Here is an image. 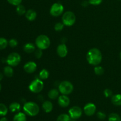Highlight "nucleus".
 <instances>
[{
	"label": "nucleus",
	"instance_id": "2",
	"mask_svg": "<svg viewBox=\"0 0 121 121\" xmlns=\"http://www.w3.org/2000/svg\"><path fill=\"white\" fill-rule=\"evenodd\" d=\"M23 110L25 113L30 117H35L39 114L40 108L39 105L33 102H28L25 103L23 106Z\"/></svg>",
	"mask_w": 121,
	"mask_h": 121
},
{
	"label": "nucleus",
	"instance_id": "5",
	"mask_svg": "<svg viewBox=\"0 0 121 121\" xmlns=\"http://www.w3.org/2000/svg\"><path fill=\"white\" fill-rule=\"evenodd\" d=\"M76 22V15L73 12L66 11L62 16V22L66 26H72Z\"/></svg>",
	"mask_w": 121,
	"mask_h": 121
},
{
	"label": "nucleus",
	"instance_id": "18",
	"mask_svg": "<svg viewBox=\"0 0 121 121\" xmlns=\"http://www.w3.org/2000/svg\"><path fill=\"white\" fill-rule=\"evenodd\" d=\"M13 121H27L26 113L23 112H18L14 117Z\"/></svg>",
	"mask_w": 121,
	"mask_h": 121
},
{
	"label": "nucleus",
	"instance_id": "1",
	"mask_svg": "<svg viewBox=\"0 0 121 121\" xmlns=\"http://www.w3.org/2000/svg\"><path fill=\"white\" fill-rule=\"evenodd\" d=\"M86 59L90 65L95 66H98L102 60V54L98 48H91L87 53Z\"/></svg>",
	"mask_w": 121,
	"mask_h": 121
},
{
	"label": "nucleus",
	"instance_id": "16",
	"mask_svg": "<svg viewBox=\"0 0 121 121\" xmlns=\"http://www.w3.org/2000/svg\"><path fill=\"white\" fill-rule=\"evenodd\" d=\"M24 51L27 53H32L35 52V47L33 43H28L26 44L23 47Z\"/></svg>",
	"mask_w": 121,
	"mask_h": 121
},
{
	"label": "nucleus",
	"instance_id": "7",
	"mask_svg": "<svg viewBox=\"0 0 121 121\" xmlns=\"http://www.w3.org/2000/svg\"><path fill=\"white\" fill-rule=\"evenodd\" d=\"M21 58L20 54L17 53H12L8 55L6 59V62L9 66L15 67L18 66L21 61Z\"/></svg>",
	"mask_w": 121,
	"mask_h": 121
},
{
	"label": "nucleus",
	"instance_id": "6",
	"mask_svg": "<svg viewBox=\"0 0 121 121\" xmlns=\"http://www.w3.org/2000/svg\"><path fill=\"white\" fill-rule=\"evenodd\" d=\"M59 91L62 95H68L73 92V86L70 82L63 81L59 84Z\"/></svg>",
	"mask_w": 121,
	"mask_h": 121
},
{
	"label": "nucleus",
	"instance_id": "25",
	"mask_svg": "<svg viewBox=\"0 0 121 121\" xmlns=\"http://www.w3.org/2000/svg\"><path fill=\"white\" fill-rule=\"evenodd\" d=\"M16 12L18 15H24V14L26 13V8L24 5H19L17 6L16 8Z\"/></svg>",
	"mask_w": 121,
	"mask_h": 121
},
{
	"label": "nucleus",
	"instance_id": "36",
	"mask_svg": "<svg viewBox=\"0 0 121 121\" xmlns=\"http://www.w3.org/2000/svg\"><path fill=\"white\" fill-rule=\"evenodd\" d=\"M0 121H8V119H7V118H5V117H2V118H1V119H0Z\"/></svg>",
	"mask_w": 121,
	"mask_h": 121
},
{
	"label": "nucleus",
	"instance_id": "32",
	"mask_svg": "<svg viewBox=\"0 0 121 121\" xmlns=\"http://www.w3.org/2000/svg\"><path fill=\"white\" fill-rule=\"evenodd\" d=\"M34 55L37 59H40L43 56V52L42 50L38 48L37 50H35L34 52Z\"/></svg>",
	"mask_w": 121,
	"mask_h": 121
},
{
	"label": "nucleus",
	"instance_id": "12",
	"mask_svg": "<svg viewBox=\"0 0 121 121\" xmlns=\"http://www.w3.org/2000/svg\"><path fill=\"white\" fill-rule=\"evenodd\" d=\"M70 100L69 98L67 95H62L58 98V104H59V106L61 107H67L70 105Z\"/></svg>",
	"mask_w": 121,
	"mask_h": 121
},
{
	"label": "nucleus",
	"instance_id": "31",
	"mask_svg": "<svg viewBox=\"0 0 121 121\" xmlns=\"http://www.w3.org/2000/svg\"><path fill=\"white\" fill-rule=\"evenodd\" d=\"M22 0H7L8 3L14 6H18L20 5L22 2Z\"/></svg>",
	"mask_w": 121,
	"mask_h": 121
},
{
	"label": "nucleus",
	"instance_id": "17",
	"mask_svg": "<svg viewBox=\"0 0 121 121\" xmlns=\"http://www.w3.org/2000/svg\"><path fill=\"white\" fill-rule=\"evenodd\" d=\"M111 102L115 106H121V95L117 94L112 96Z\"/></svg>",
	"mask_w": 121,
	"mask_h": 121
},
{
	"label": "nucleus",
	"instance_id": "3",
	"mask_svg": "<svg viewBox=\"0 0 121 121\" xmlns=\"http://www.w3.org/2000/svg\"><path fill=\"white\" fill-rule=\"evenodd\" d=\"M51 41L48 36L46 35H40L35 39V45L38 48L46 50L50 47Z\"/></svg>",
	"mask_w": 121,
	"mask_h": 121
},
{
	"label": "nucleus",
	"instance_id": "8",
	"mask_svg": "<svg viewBox=\"0 0 121 121\" xmlns=\"http://www.w3.org/2000/svg\"><path fill=\"white\" fill-rule=\"evenodd\" d=\"M64 7L61 4L56 2L53 4L50 8V13L53 17H59L63 13Z\"/></svg>",
	"mask_w": 121,
	"mask_h": 121
},
{
	"label": "nucleus",
	"instance_id": "27",
	"mask_svg": "<svg viewBox=\"0 0 121 121\" xmlns=\"http://www.w3.org/2000/svg\"><path fill=\"white\" fill-rule=\"evenodd\" d=\"M8 44V41L7 39L3 37H0V50H4L7 47Z\"/></svg>",
	"mask_w": 121,
	"mask_h": 121
},
{
	"label": "nucleus",
	"instance_id": "28",
	"mask_svg": "<svg viewBox=\"0 0 121 121\" xmlns=\"http://www.w3.org/2000/svg\"><path fill=\"white\" fill-rule=\"evenodd\" d=\"M94 72L96 75L101 76L104 73V69L102 66H96L94 69Z\"/></svg>",
	"mask_w": 121,
	"mask_h": 121
},
{
	"label": "nucleus",
	"instance_id": "24",
	"mask_svg": "<svg viewBox=\"0 0 121 121\" xmlns=\"http://www.w3.org/2000/svg\"><path fill=\"white\" fill-rule=\"evenodd\" d=\"M70 117L69 115L62 113L57 118V121H70Z\"/></svg>",
	"mask_w": 121,
	"mask_h": 121
},
{
	"label": "nucleus",
	"instance_id": "11",
	"mask_svg": "<svg viewBox=\"0 0 121 121\" xmlns=\"http://www.w3.org/2000/svg\"><path fill=\"white\" fill-rule=\"evenodd\" d=\"M37 64L34 61H28L24 66V70L27 73H33L37 70Z\"/></svg>",
	"mask_w": 121,
	"mask_h": 121
},
{
	"label": "nucleus",
	"instance_id": "20",
	"mask_svg": "<svg viewBox=\"0 0 121 121\" xmlns=\"http://www.w3.org/2000/svg\"><path fill=\"white\" fill-rule=\"evenodd\" d=\"M9 109L11 112H19L21 109V105L18 102H13L9 105Z\"/></svg>",
	"mask_w": 121,
	"mask_h": 121
},
{
	"label": "nucleus",
	"instance_id": "19",
	"mask_svg": "<svg viewBox=\"0 0 121 121\" xmlns=\"http://www.w3.org/2000/svg\"><path fill=\"white\" fill-rule=\"evenodd\" d=\"M59 91L56 89H51L48 93V96L52 100H54L59 97Z\"/></svg>",
	"mask_w": 121,
	"mask_h": 121
},
{
	"label": "nucleus",
	"instance_id": "13",
	"mask_svg": "<svg viewBox=\"0 0 121 121\" xmlns=\"http://www.w3.org/2000/svg\"><path fill=\"white\" fill-rule=\"evenodd\" d=\"M57 53L60 57H65L68 53V49H67L66 44H65L64 43L59 44L57 47Z\"/></svg>",
	"mask_w": 121,
	"mask_h": 121
},
{
	"label": "nucleus",
	"instance_id": "22",
	"mask_svg": "<svg viewBox=\"0 0 121 121\" xmlns=\"http://www.w3.org/2000/svg\"><path fill=\"white\" fill-rule=\"evenodd\" d=\"M48 76H49V73L46 69H43L39 73V78L41 80H46L48 79Z\"/></svg>",
	"mask_w": 121,
	"mask_h": 121
},
{
	"label": "nucleus",
	"instance_id": "15",
	"mask_svg": "<svg viewBox=\"0 0 121 121\" xmlns=\"http://www.w3.org/2000/svg\"><path fill=\"white\" fill-rule=\"evenodd\" d=\"M37 13L33 9H28V11H26V17L28 21H34L35 20L37 17Z\"/></svg>",
	"mask_w": 121,
	"mask_h": 121
},
{
	"label": "nucleus",
	"instance_id": "39",
	"mask_svg": "<svg viewBox=\"0 0 121 121\" xmlns=\"http://www.w3.org/2000/svg\"><path fill=\"white\" fill-rule=\"evenodd\" d=\"M119 56H120V59H121V53H120V54H119Z\"/></svg>",
	"mask_w": 121,
	"mask_h": 121
},
{
	"label": "nucleus",
	"instance_id": "35",
	"mask_svg": "<svg viewBox=\"0 0 121 121\" xmlns=\"http://www.w3.org/2000/svg\"><path fill=\"white\" fill-rule=\"evenodd\" d=\"M97 117L99 118L100 120H104V119L106 118V115L104 112H101V111H99L97 113Z\"/></svg>",
	"mask_w": 121,
	"mask_h": 121
},
{
	"label": "nucleus",
	"instance_id": "23",
	"mask_svg": "<svg viewBox=\"0 0 121 121\" xmlns=\"http://www.w3.org/2000/svg\"><path fill=\"white\" fill-rule=\"evenodd\" d=\"M109 121H121L120 116L116 113H112L109 115Z\"/></svg>",
	"mask_w": 121,
	"mask_h": 121
},
{
	"label": "nucleus",
	"instance_id": "21",
	"mask_svg": "<svg viewBox=\"0 0 121 121\" xmlns=\"http://www.w3.org/2000/svg\"><path fill=\"white\" fill-rule=\"evenodd\" d=\"M4 73L7 77H12L14 74V70L12 66H7L4 69Z\"/></svg>",
	"mask_w": 121,
	"mask_h": 121
},
{
	"label": "nucleus",
	"instance_id": "33",
	"mask_svg": "<svg viewBox=\"0 0 121 121\" xmlns=\"http://www.w3.org/2000/svg\"><path fill=\"white\" fill-rule=\"evenodd\" d=\"M89 3L92 5H99L102 2L103 0H89Z\"/></svg>",
	"mask_w": 121,
	"mask_h": 121
},
{
	"label": "nucleus",
	"instance_id": "14",
	"mask_svg": "<svg viewBox=\"0 0 121 121\" xmlns=\"http://www.w3.org/2000/svg\"><path fill=\"white\" fill-rule=\"evenodd\" d=\"M42 108L46 113H50L53 110V105L50 101L47 100L43 103Z\"/></svg>",
	"mask_w": 121,
	"mask_h": 121
},
{
	"label": "nucleus",
	"instance_id": "30",
	"mask_svg": "<svg viewBox=\"0 0 121 121\" xmlns=\"http://www.w3.org/2000/svg\"><path fill=\"white\" fill-rule=\"evenodd\" d=\"M18 41L16 40V39H12L8 41V44L12 48H14V47H16L17 46H18Z\"/></svg>",
	"mask_w": 121,
	"mask_h": 121
},
{
	"label": "nucleus",
	"instance_id": "10",
	"mask_svg": "<svg viewBox=\"0 0 121 121\" xmlns=\"http://www.w3.org/2000/svg\"><path fill=\"white\" fill-rule=\"evenodd\" d=\"M83 111L86 115L88 116V117H91L95 113L96 111V107L94 104L87 103L84 106Z\"/></svg>",
	"mask_w": 121,
	"mask_h": 121
},
{
	"label": "nucleus",
	"instance_id": "40",
	"mask_svg": "<svg viewBox=\"0 0 121 121\" xmlns=\"http://www.w3.org/2000/svg\"><path fill=\"white\" fill-rule=\"evenodd\" d=\"M72 121H76L75 119H73V120H72Z\"/></svg>",
	"mask_w": 121,
	"mask_h": 121
},
{
	"label": "nucleus",
	"instance_id": "34",
	"mask_svg": "<svg viewBox=\"0 0 121 121\" xmlns=\"http://www.w3.org/2000/svg\"><path fill=\"white\" fill-rule=\"evenodd\" d=\"M104 93L105 95V97H106V98H109V97L112 96V94H113L112 91L110 90L109 89H106L104 90Z\"/></svg>",
	"mask_w": 121,
	"mask_h": 121
},
{
	"label": "nucleus",
	"instance_id": "9",
	"mask_svg": "<svg viewBox=\"0 0 121 121\" xmlns=\"http://www.w3.org/2000/svg\"><path fill=\"white\" fill-rule=\"evenodd\" d=\"M83 111L79 106H73L69 110V115L72 119H78L82 117Z\"/></svg>",
	"mask_w": 121,
	"mask_h": 121
},
{
	"label": "nucleus",
	"instance_id": "38",
	"mask_svg": "<svg viewBox=\"0 0 121 121\" xmlns=\"http://www.w3.org/2000/svg\"><path fill=\"white\" fill-rule=\"evenodd\" d=\"M1 89H2V86H1V83H0V92H1Z\"/></svg>",
	"mask_w": 121,
	"mask_h": 121
},
{
	"label": "nucleus",
	"instance_id": "4",
	"mask_svg": "<svg viewBox=\"0 0 121 121\" xmlns=\"http://www.w3.org/2000/svg\"><path fill=\"white\" fill-rule=\"evenodd\" d=\"M44 88V83L40 79H36L32 81L28 86V89L34 93H39L43 91Z\"/></svg>",
	"mask_w": 121,
	"mask_h": 121
},
{
	"label": "nucleus",
	"instance_id": "26",
	"mask_svg": "<svg viewBox=\"0 0 121 121\" xmlns=\"http://www.w3.org/2000/svg\"><path fill=\"white\" fill-rule=\"evenodd\" d=\"M8 108L4 104L0 103V116L4 117L8 113Z\"/></svg>",
	"mask_w": 121,
	"mask_h": 121
},
{
	"label": "nucleus",
	"instance_id": "29",
	"mask_svg": "<svg viewBox=\"0 0 121 121\" xmlns=\"http://www.w3.org/2000/svg\"><path fill=\"white\" fill-rule=\"evenodd\" d=\"M64 27H65V25L63 22H59L54 25V30L56 31H60L63 29Z\"/></svg>",
	"mask_w": 121,
	"mask_h": 121
},
{
	"label": "nucleus",
	"instance_id": "37",
	"mask_svg": "<svg viewBox=\"0 0 121 121\" xmlns=\"http://www.w3.org/2000/svg\"><path fill=\"white\" fill-rule=\"evenodd\" d=\"M2 79H3V74H2L1 73H0V81L2 80Z\"/></svg>",
	"mask_w": 121,
	"mask_h": 121
}]
</instances>
